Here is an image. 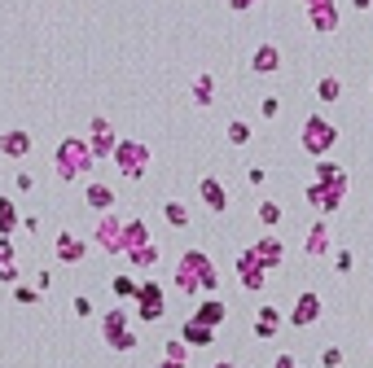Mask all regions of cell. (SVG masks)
<instances>
[{"label":"cell","mask_w":373,"mask_h":368,"mask_svg":"<svg viewBox=\"0 0 373 368\" xmlns=\"http://www.w3.org/2000/svg\"><path fill=\"white\" fill-rule=\"evenodd\" d=\"M334 141H338L334 123H330V119H316V114L303 123V131H298V145H303L312 158H316V153H330V149H334Z\"/></svg>","instance_id":"cell-3"},{"label":"cell","mask_w":373,"mask_h":368,"mask_svg":"<svg viewBox=\"0 0 373 368\" xmlns=\"http://www.w3.org/2000/svg\"><path fill=\"white\" fill-rule=\"evenodd\" d=\"M320 368H342V347H325V355H320Z\"/></svg>","instance_id":"cell-34"},{"label":"cell","mask_w":373,"mask_h":368,"mask_svg":"<svg viewBox=\"0 0 373 368\" xmlns=\"http://www.w3.org/2000/svg\"><path fill=\"white\" fill-rule=\"evenodd\" d=\"M163 215H167L171 228H189V210H185V202H167V206H163Z\"/></svg>","instance_id":"cell-24"},{"label":"cell","mask_w":373,"mask_h":368,"mask_svg":"<svg viewBox=\"0 0 373 368\" xmlns=\"http://www.w3.org/2000/svg\"><path fill=\"white\" fill-rule=\"evenodd\" d=\"M0 149H5L9 158H22L31 149V136H27V131H5V136H0Z\"/></svg>","instance_id":"cell-19"},{"label":"cell","mask_w":373,"mask_h":368,"mask_svg":"<svg viewBox=\"0 0 373 368\" xmlns=\"http://www.w3.org/2000/svg\"><path fill=\"white\" fill-rule=\"evenodd\" d=\"M338 272H352V250H338Z\"/></svg>","instance_id":"cell-36"},{"label":"cell","mask_w":373,"mask_h":368,"mask_svg":"<svg viewBox=\"0 0 373 368\" xmlns=\"http://www.w3.org/2000/svg\"><path fill=\"white\" fill-rule=\"evenodd\" d=\"M92 167V153H88V141H62V149H58V175L62 180H80L84 171Z\"/></svg>","instance_id":"cell-2"},{"label":"cell","mask_w":373,"mask_h":368,"mask_svg":"<svg viewBox=\"0 0 373 368\" xmlns=\"http://www.w3.org/2000/svg\"><path fill=\"white\" fill-rule=\"evenodd\" d=\"M356 5H360V9H364V5H369V0H356Z\"/></svg>","instance_id":"cell-43"},{"label":"cell","mask_w":373,"mask_h":368,"mask_svg":"<svg viewBox=\"0 0 373 368\" xmlns=\"http://www.w3.org/2000/svg\"><path fill=\"white\" fill-rule=\"evenodd\" d=\"M224 315H229V307H224L220 298H207V303H198L193 320H202L207 329H220V325H224Z\"/></svg>","instance_id":"cell-13"},{"label":"cell","mask_w":373,"mask_h":368,"mask_svg":"<svg viewBox=\"0 0 373 368\" xmlns=\"http://www.w3.org/2000/svg\"><path fill=\"white\" fill-rule=\"evenodd\" d=\"M128 263H136V268H154V263H158V250L154 246H136V250H128Z\"/></svg>","instance_id":"cell-23"},{"label":"cell","mask_w":373,"mask_h":368,"mask_svg":"<svg viewBox=\"0 0 373 368\" xmlns=\"http://www.w3.org/2000/svg\"><path fill=\"white\" fill-rule=\"evenodd\" d=\"M229 141H233V145H246V141H251V123L233 119V123H229Z\"/></svg>","instance_id":"cell-29"},{"label":"cell","mask_w":373,"mask_h":368,"mask_svg":"<svg viewBox=\"0 0 373 368\" xmlns=\"http://www.w3.org/2000/svg\"><path fill=\"white\" fill-rule=\"evenodd\" d=\"M272 368H298V359H294V355H277V359H272Z\"/></svg>","instance_id":"cell-37"},{"label":"cell","mask_w":373,"mask_h":368,"mask_svg":"<svg viewBox=\"0 0 373 368\" xmlns=\"http://www.w3.org/2000/svg\"><path fill=\"white\" fill-rule=\"evenodd\" d=\"M303 250H308L312 259H320V254H325V250H330V224H312V232H308Z\"/></svg>","instance_id":"cell-17"},{"label":"cell","mask_w":373,"mask_h":368,"mask_svg":"<svg viewBox=\"0 0 373 368\" xmlns=\"http://www.w3.org/2000/svg\"><path fill=\"white\" fill-rule=\"evenodd\" d=\"M158 368H185V364H180V359H167V355H163V364H158Z\"/></svg>","instance_id":"cell-41"},{"label":"cell","mask_w":373,"mask_h":368,"mask_svg":"<svg viewBox=\"0 0 373 368\" xmlns=\"http://www.w3.org/2000/svg\"><path fill=\"white\" fill-rule=\"evenodd\" d=\"M308 22L316 26V31H334V26H338L334 5H330V0H320V5H308Z\"/></svg>","instance_id":"cell-16"},{"label":"cell","mask_w":373,"mask_h":368,"mask_svg":"<svg viewBox=\"0 0 373 368\" xmlns=\"http://www.w3.org/2000/svg\"><path fill=\"white\" fill-rule=\"evenodd\" d=\"M264 263L255 259V250H242V259H237V276L246 281V289H255V294H259V289H264Z\"/></svg>","instance_id":"cell-8"},{"label":"cell","mask_w":373,"mask_h":368,"mask_svg":"<svg viewBox=\"0 0 373 368\" xmlns=\"http://www.w3.org/2000/svg\"><path fill=\"white\" fill-rule=\"evenodd\" d=\"M316 180H325V184H338V189H347V175H342L334 163H316Z\"/></svg>","instance_id":"cell-26"},{"label":"cell","mask_w":373,"mask_h":368,"mask_svg":"<svg viewBox=\"0 0 373 368\" xmlns=\"http://www.w3.org/2000/svg\"><path fill=\"white\" fill-rule=\"evenodd\" d=\"M259 110H264V119H272V114L281 110V101H277V97H264V105H259Z\"/></svg>","instance_id":"cell-35"},{"label":"cell","mask_w":373,"mask_h":368,"mask_svg":"<svg viewBox=\"0 0 373 368\" xmlns=\"http://www.w3.org/2000/svg\"><path fill=\"white\" fill-rule=\"evenodd\" d=\"M176 285L185 289V294H198V289H220V272H215V263L202 254V250H189L180 259V268H176Z\"/></svg>","instance_id":"cell-1"},{"label":"cell","mask_w":373,"mask_h":368,"mask_svg":"<svg viewBox=\"0 0 373 368\" xmlns=\"http://www.w3.org/2000/svg\"><path fill=\"white\" fill-rule=\"evenodd\" d=\"M180 342H185V347H211V342H215V329H207L202 320H189V325L180 329Z\"/></svg>","instance_id":"cell-14"},{"label":"cell","mask_w":373,"mask_h":368,"mask_svg":"<svg viewBox=\"0 0 373 368\" xmlns=\"http://www.w3.org/2000/svg\"><path fill=\"white\" fill-rule=\"evenodd\" d=\"M211 368H233V364H229V359H220V364H211Z\"/></svg>","instance_id":"cell-42"},{"label":"cell","mask_w":373,"mask_h":368,"mask_svg":"<svg viewBox=\"0 0 373 368\" xmlns=\"http://www.w3.org/2000/svg\"><path fill=\"white\" fill-rule=\"evenodd\" d=\"M198 193H202V202L215 210V215H224V210H229V193H224V184H220L215 175H207L202 184H198Z\"/></svg>","instance_id":"cell-11"},{"label":"cell","mask_w":373,"mask_h":368,"mask_svg":"<svg viewBox=\"0 0 373 368\" xmlns=\"http://www.w3.org/2000/svg\"><path fill=\"white\" fill-rule=\"evenodd\" d=\"M75 315H92V303L88 298H75Z\"/></svg>","instance_id":"cell-38"},{"label":"cell","mask_w":373,"mask_h":368,"mask_svg":"<svg viewBox=\"0 0 373 368\" xmlns=\"http://www.w3.org/2000/svg\"><path fill=\"white\" fill-rule=\"evenodd\" d=\"M136 303H141V320H145V325H154V320H163V311H167V303H163V289H158L154 281H145V285H136Z\"/></svg>","instance_id":"cell-6"},{"label":"cell","mask_w":373,"mask_h":368,"mask_svg":"<svg viewBox=\"0 0 373 368\" xmlns=\"http://www.w3.org/2000/svg\"><path fill=\"white\" fill-rule=\"evenodd\" d=\"M13 228H18V210H13V202H9V197H0V232L9 237Z\"/></svg>","instance_id":"cell-25"},{"label":"cell","mask_w":373,"mask_h":368,"mask_svg":"<svg viewBox=\"0 0 373 368\" xmlns=\"http://www.w3.org/2000/svg\"><path fill=\"white\" fill-rule=\"evenodd\" d=\"M114 294H119V298H136V281H128V276H114Z\"/></svg>","instance_id":"cell-32"},{"label":"cell","mask_w":373,"mask_h":368,"mask_svg":"<svg viewBox=\"0 0 373 368\" xmlns=\"http://www.w3.org/2000/svg\"><path fill=\"white\" fill-rule=\"evenodd\" d=\"M13 298H18V303H27V307H36V303H40V289H31V285H18V289H13Z\"/></svg>","instance_id":"cell-33"},{"label":"cell","mask_w":373,"mask_h":368,"mask_svg":"<svg viewBox=\"0 0 373 368\" xmlns=\"http://www.w3.org/2000/svg\"><path fill=\"white\" fill-rule=\"evenodd\" d=\"M308 202H312V206H320V210H338V202H342V189H338V184L316 180L312 189H308Z\"/></svg>","instance_id":"cell-10"},{"label":"cell","mask_w":373,"mask_h":368,"mask_svg":"<svg viewBox=\"0 0 373 368\" xmlns=\"http://www.w3.org/2000/svg\"><path fill=\"white\" fill-rule=\"evenodd\" d=\"M316 92H320V101H338V79H320V84H316Z\"/></svg>","instance_id":"cell-30"},{"label":"cell","mask_w":373,"mask_h":368,"mask_svg":"<svg viewBox=\"0 0 373 368\" xmlns=\"http://www.w3.org/2000/svg\"><path fill=\"white\" fill-rule=\"evenodd\" d=\"M163 355H167V359H180V364H185V359H189V347H185V342H180V337H171Z\"/></svg>","instance_id":"cell-31"},{"label":"cell","mask_w":373,"mask_h":368,"mask_svg":"<svg viewBox=\"0 0 373 368\" xmlns=\"http://www.w3.org/2000/svg\"><path fill=\"white\" fill-rule=\"evenodd\" d=\"M145 242H149V232H145V224H141V220L123 224V254H128V250H136V246H145Z\"/></svg>","instance_id":"cell-20"},{"label":"cell","mask_w":373,"mask_h":368,"mask_svg":"<svg viewBox=\"0 0 373 368\" xmlns=\"http://www.w3.org/2000/svg\"><path fill=\"white\" fill-rule=\"evenodd\" d=\"M251 66H255L259 75H272V70H277V66H281V53H277V48H272V44H264V48L255 53V62H251Z\"/></svg>","instance_id":"cell-21"},{"label":"cell","mask_w":373,"mask_h":368,"mask_svg":"<svg viewBox=\"0 0 373 368\" xmlns=\"http://www.w3.org/2000/svg\"><path fill=\"white\" fill-rule=\"evenodd\" d=\"M84 254H88V242H80V237H70V232L58 237V259L62 263H80Z\"/></svg>","instance_id":"cell-15"},{"label":"cell","mask_w":373,"mask_h":368,"mask_svg":"<svg viewBox=\"0 0 373 368\" xmlns=\"http://www.w3.org/2000/svg\"><path fill=\"white\" fill-rule=\"evenodd\" d=\"M259 224H264V228H277V224H281V206H277V202H264V206H259Z\"/></svg>","instance_id":"cell-28"},{"label":"cell","mask_w":373,"mask_h":368,"mask_svg":"<svg viewBox=\"0 0 373 368\" xmlns=\"http://www.w3.org/2000/svg\"><path fill=\"white\" fill-rule=\"evenodd\" d=\"M88 206H97V210H110V206H114V193L106 189V184H88Z\"/></svg>","instance_id":"cell-22"},{"label":"cell","mask_w":373,"mask_h":368,"mask_svg":"<svg viewBox=\"0 0 373 368\" xmlns=\"http://www.w3.org/2000/svg\"><path fill=\"white\" fill-rule=\"evenodd\" d=\"M281 329V311L277 307H259V320H255V337H272V333H277Z\"/></svg>","instance_id":"cell-18"},{"label":"cell","mask_w":373,"mask_h":368,"mask_svg":"<svg viewBox=\"0 0 373 368\" xmlns=\"http://www.w3.org/2000/svg\"><path fill=\"white\" fill-rule=\"evenodd\" d=\"M193 97H198V105H211V97H215V79H211V75H198Z\"/></svg>","instance_id":"cell-27"},{"label":"cell","mask_w":373,"mask_h":368,"mask_svg":"<svg viewBox=\"0 0 373 368\" xmlns=\"http://www.w3.org/2000/svg\"><path fill=\"white\" fill-rule=\"evenodd\" d=\"M308 5H316V0H308Z\"/></svg>","instance_id":"cell-44"},{"label":"cell","mask_w":373,"mask_h":368,"mask_svg":"<svg viewBox=\"0 0 373 368\" xmlns=\"http://www.w3.org/2000/svg\"><path fill=\"white\" fill-rule=\"evenodd\" d=\"M97 246H106L110 254H123V224L114 215H106L102 224H97Z\"/></svg>","instance_id":"cell-9"},{"label":"cell","mask_w":373,"mask_h":368,"mask_svg":"<svg viewBox=\"0 0 373 368\" xmlns=\"http://www.w3.org/2000/svg\"><path fill=\"white\" fill-rule=\"evenodd\" d=\"M320 311H325V303H320L316 294H298V303H294V311H290V325H294V329H308V325L320 320Z\"/></svg>","instance_id":"cell-7"},{"label":"cell","mask_w":373,"mask_h":368,"mask_svg":"<svg viewBox=\"0 0 373 368\" xmlns=\"http://www.w3.org/2000/svg\"><path fill=\"white\" fill-rule=\"evenodd\" d=\"M246 180H251V184H264L268 175H264V167H251V171H246Z\"/></svg>","instance_id":"cell-39"},{"label":"cell","mask_w":373,"mask_h":368,"mask_svg":"<svg viewBox=\"0 0 373 368\" xmlns=\"http://www.w3.org/2000/svg\"><path fill=\"white\" fill-rule=\"evenodd\" d=\"M102 337L110 342L114 351H136V342H141V337L128 329V311H123V307L106 311V320H102Z\"/></svg>","instance_id":"cell-4"},{"label":"cell","mask_w":373,"mask_h":368,"mask_svg":"<svg viewBox=\"0 0 373 368\" xmlns=\"http://www.w3.org/2000/svg\"><path fill=\"white\" fill-rule=\"evenodd\" d=\"M251 250H255V259L264 263V268H277V263L286 259V246L277 242V237H264V242H255Z\"/></svg>","instance_id":"cell-12"},{"label":"cell","mask_w":373,"mask_h":368,"mask_svg":"<svg viewBox=\"0 0 373 368\" xmlns=\"http://www.w3.org/2000/svg\"><path fill=\"white\" fill-rule=\"evenodd\" d=\"M114 163H119V171L123 175H145V167H149V149L145 145H136V141H123V145H114Z\"/></svg>","instance_id":"cell-5"},{"label":"cell","mask_w":373,"mask_h":368,"mask_svg":"<svg viewBox=\"0 0 373 368\" xmlns=\"http://www.w3.org/2000/svg\"><path fill=\"white\" fill-rule=\"evenodd\" d=\"M9 259H13V246H9V242H0V263H9Z\"/></svg>","instance_id":"cell-40"}]
</instances>
